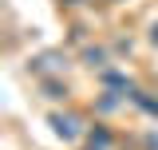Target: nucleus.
I'll use <instances>...</instances> for the list:
<instances>
[{
  "mask_svg": "<svg viewBox=\"0 0 158 150\" xmlns=\"http://www.w3.org/2000/svg\"><path fill=\"white\" fill-rule=\"evenodd\" d=\"M48 123H52L56 138H63V142H75L79 134H83V119H79V115H59V111H56Z\"/></svg>",
  "mask_w": 158,
  "mask_h": 150,
  "instance_id": "f257e3e1",
  "label": "nucleus"
},
{
  "mask_svg": "<svg viewBox=\"0 0 158 150\" xmlns=\"http://www.w3.org/2000/svg\"><path fill=\"white\" fill-rule=\"evenodd\" d=\"M32 71H44V75L63 71V56H59V52H44V56H36V59H32Z\"/></svg>",
  "mask_w": 158,
  "mask_h": 150,
  "instance_id": "f03ea898",
  "label": "nucleus"
},
{
  "mask_svg": "<svg viewBox=\"0 0 158 150\" xmlns=\"http://www.w3.org/2000/svg\"><path fill=\"white\" fill-rule=\"evenodd\" d=\"M131 99H135L138 107H142V111H150V115H158V99H150V95H142V91H135L131 95Z\"/></svg>",
  "mask_w": 158,
  "mask_h": 150,
  "instance_id": "7ed1b4c3",
  "label": "nucleus"
},
{
  "mask_svg": "<svg viewBox=\"0 0 158 150\" xmlns=\"http://www.w3.org/2000/svg\"><path fill=\"white\" fill-rule=\"evenodd\" d=\"M107 142H111V134H107V131H91V146H95V150H103Z\"/></svg>",
  "mask_w": 158,
  "mask_h": 150,
  "instance_id": "20e7f679",
  "label": "nucleus"
},
{
  "mask_svg": "<svg viewBox=\"0 0 158 150\" xmlns=\"http://www.w3.org/2000/svg\"><path fill=\"white\" fill-rule=\"evenodd\" d=\"M150 44H154V48H158V20H154V24H150Z\"/></svg>",
  "mask_w": 158,
  "mask_h": 150,
  "instance_id": "39448f33",
  "label": "nucleus"
},
{
  "mask_svg": "<svg viewBox=\"0 0 158 150\" xmlns=\"http://www.w3.org/2000/svg\"><path fill=\"white\" fill-rule=\"evenodd\" d=\"M63 4H83V0H63Z\"/></svg>",
  "mask_w": 158,
  "mask_h": 150,
  "instance_id": "423d86ee",
  "label": "nucleus"
},
{
  "mask_svg": "<svg viewBox=\"0 0 158 150\" xmlns=\"http://www.w3.org/2000/svg\"><path fill=\"white\" fill-rule=\"evenodd\" d=\"M91 150H95V146H91Z\"/></svg>",
  "mask_w": 158,
  "mask_h": 150,
  "instance_id": "0eeeda50",
  "label": "nucleus"
}]
</instances>
